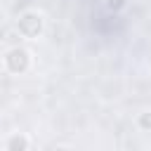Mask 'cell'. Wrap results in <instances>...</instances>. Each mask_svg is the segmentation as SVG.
Instances as JSON below:
<instances>
[{"instance_id":"8992f818","label":"cell","mask_w":151,"mask_h":151,"mask_svg":"<svg viewBox=\"0 0 151 151\" xmlns=\"http://www.w3.org/2000/svg\"><path fill=\"white\" fill-rule=\"evenodd\" d=\"M54 151H71V149H68V146H57Z\"/></svg>"},{"instance_id":"5b68a950","label":"cell","mask_w":151,"mask_h":151,"mask_svg":"<svg viewBox=\"0 0 151 151\" xmlns=\"http://www.w3.org/2000/svg\"><path fill=\"white\" fill-rule=\"evenodd\" d=\"M106 7H109L111 12H118V9L125 7V0H106Z\"/></svg>"},{"instance_id":"3957f363","label":"cell","mask_w":151,"mask_h":151,"mask_svg":"<svg viewBox=\"0 0 151 151\" xmlns=\"http://www.w3.org/2000/svg\"><path fill=\"white\" fill-rule=\"evenodd\" d=\"M7 151H28V137L17 132L7 139Z\"/></svg>"},{"instance_id":"277c9868","label":"cell","mask_w":151,"mask_h":151,"mask_svg":"<svg viewBox=\"0 0 151 151\" xmlns=\"http://www.w3.org/2000/svg\"><path fill=\"white\" fill-rule=\"evenodd\" d=\"M137 125H139L142 130H151V111L139 113V116H137Z\"/></svg>"},{"instance_id":"7a4b0ae2","label":"cell","mask_w":151,"mask_h":151,"mask_svg":"<svg viewBox=\"0 0 151 151\" xmlns=\"http://www.w3.org/2000/svg\"><path fill=\"white\" fill-rule=\"evenodd\" d=\"M42 31V17L38 12H26L19 19V33H24L26 38H35Z\"/></svg>"},{"instance_id":"6da1fadb","label":"cell","mask_w":151,"mask_h":151,"mask_svg":"<svg viewBox=\"0 0 151 151\" xmlns=\"http://www.w3.org/2000/svg\"><path fill=\"white\" fill-rule=\"evenodd\" d=\"M5 64H7V68L12 73H24L31 66V54L24 47H12L7 52V57H5Z\"/></svg>"}]
</instances>
